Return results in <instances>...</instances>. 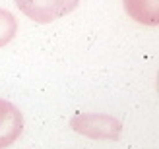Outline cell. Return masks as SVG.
<instances>
[{
    "label": "cell",
    "instance_id": "cell-4",
    "mask_svg": "<svg viewBox=\"0 0 159 149\" xmlns=\"http://www.w3.org/2000/svg\"><path fill=\"white\" fill-rule=\"evenodd\" d=\"M124 10L132 20L144 25H157L159 23V0H122Z\"/></svg>",
    "mask_w": 159,
    "mask_h": 149
},
{
    "label": "cell",
    "instance_id": "cell-2",
    "mask_svg": "<svg viewBox=\"0 0 159 149\" xmlns=\"http://www.w3.org/2000/svg\"><path fill=\"white\" fill-rule=\"evenodd\" d=\"M80 0H16L21 14L37 23H51L76 10Z\"/></svg>",
    "mask_w": 159,
    "mask_h": 149
},
{
    "label": "cell",
    "instance_id": "cell-3",
    "mask_svg": "<svg viewBox=\"0 0 159 149\" xmlns=\"http://www.w3.org/2000/svg\"><path fill=\"white\" fill-rule=\"evenodd\" d=\"M23 132V114L14 103L0 99V149L10 147Z\"/></svg>",
    "mask_w": 159,
    "mask_h": 149
},
{
    "label": "cell",
    "instance_id": "cell-1",
    "mask_svg": "<svg viewBox=\"0 0 159 149\" xmlns=\"http://www.w3.org/2000/svg\"><path fill=\"white\" fill-rule=\"evenodd\" d=\"M70 126L78 134L93 138V139H118L122 132V124L116 118L101 112L78 114L70 120Z\"/></svg>",
    "mask_w": 159,
    "mask_h": 149
},
{
    "label": "cell",
    "instance_id": "cell-5",
    "mask_svg": "<svg viewBox=\"0 0 159 149\" xmlns=\"http://www.w3.org/2000/svg\"><path fill=\"white\" fill-rule=\"evenodd\" d=\"M16 31H18V21H16V18L8 10L0 8V49L16 37Z\"/></svg>",
    "mask_w": 159,
    "mask_h": 149
}]
</instances>
